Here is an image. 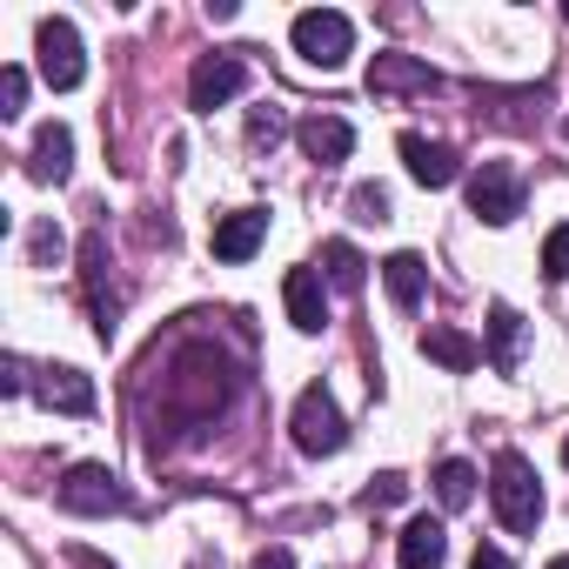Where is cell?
I'll return each mask as SVG.
<instances>
[{"instance_id":"21","label":"cell","mask_w":569,"mask_h":569,"mask_svg":"<svg viewBox=\"0 0 569 569\" xmlns=\"http://www.w3.org/2000/svg\"><path fill=\"white\" fill-rule=\"evenodd\" d=\"M322 281L336 296H362V281H369V261L349 248V241H322Z\"/></svg>"},{"instance_id":"19","label":"cell","mask_w":569,"mask_h":569,"mask_svg":"<svg viewBox=\"0 0 569 569\" xmlns=\"http://www.w3.org/2000/svg\"><path fill=\"white\" fill-rule=\"evenodd\" d=\"M34 396L48 402V409H61V416H94V382L81 376V369H41V382H34Z\"/></svg>"},{"instance_id":"29","label":"cell","mask_w":569,"mask_h":569,"mask_svg":"<svg viewBox=\"0 0 569 569\" xmlns=\"http://www.w3.org/2000/svg\"><path fill=\"white\" fill-rule=\"evenodd\" d=\"M28 389H34L28 362H21V356H8V362H0V396H28Z\"/></svg>"},{"instance_id":"26","label":"cell","mask_w":569,"mask_h":569,"mask_svg":"<svg viewBox=\"0 0 569 569\" xmlns=\"http://www.w3.org/2000/svg\"><path fill=\"white\" fill-rule=\"evenodd\" d=\"M402 496H409V476H396V469H382V476H376V482L362 489V509H396Z\"/></svg>"},{"instance_id":"5","label":"cell","mask_w":569,"mask_h":569,"mask_svg":"<svg viewBox=\"0 0 569 569\" xmlns=\"http://www.w3.org/2000/svg\"><path fill=\"white\" fill-rule=\"evenodd\" d=\"M289 429H296V449H302V456H342V442H349V422H342V409H336V396H329L322 382H309V389L296 396Z\"/></svg>"},{"instance_id":"11","label":"cell","mask_w":569,"mask_h":569,"mask_svg":"<svg viewBox=\"0 0 569 569\" xmlns=\"http://www.w3.org/2000/svg\"><path fill=\"white\" fill-rule=\"evenodd\" d=\"M281 302H289V322L302 336H322L329 329V281L316 268H289V281H281Z\"/></svg>"},{"instance_id":"13","label":"cell","mask_w":569,"mask_h":569,"mask_svg":"<svg viewBox=\"0 0 569 569\" xmlns=\"http://www.w3.org/2000/svg\"><path fill=\"white\" fill-rule=\"evenodd\" d=\"M296 141H302V154H309L316 168H342V161L356 154V128H349L342 114H309V121L296 128Z\"/></svg>"},{"instance_id":"3","label":"cell","mask_w":569,"mask_h":569,"mask_svg":"<svg viewBox=\"0 0 569 569\" xmlns=\"http://www.w3.org/2000/svg\"><path fill=\"white\" fill-rule=\"evenodd\" d=\"M289 41H296V54H302L309 68L336 74V68L356 54V21H349V14H336V8H309V14H296Z\"/></svg>"},{"instance_id":"23","label":"cell","mask_w":569,"mask_h":569,"mask_svg":"<svg viewBox=\"0 0 569 569\" xmlns=\"http://www.w3.org/2000/svg\"><path fill=\"white\" fill-rule=\"evenodd\" d=\"M349 208H356V221L382 228V221H389V188H382V181H356V188H349Z\"/></svg>"},{"instance_id":"33","label":"cell","mask_w":569,"mask_h":569,"mask_svg":"<svg viewBox=\"0 0 569 569\" xmlns=\"http://www.w3.org/2000/svg\"><path fill=\"white\" fill-rule=\"evenodd\" d=\"M562 462H569V442H562Z\"/></svg>"},{"instance_id":"10","label":"cell","mask_w":569,"mask_h":569,"mask_svg":"<svg viewBox=\"0 0 569 569\" xmlns=\"http://www.w3.org/2000/svg\"><path fill=\"white\" fill-rule=\"evenodd\" d=\"M369 94H442V74L416 54H376L369 61Z\"/></svg>"},{"instance_id":"25","label":"cell","mask_w":569,"mask_h":569,"mask_svg":"<svg viewBox=\"0 0 569 569\" xmlns=\"http://www.w3.org/2000/svg\"><path fill=\"white\" fill-rule=\"evenodd\" d=\"M281 134H289V121H281V108H254L248 114V148L261 154V148H274Z\"/></svg>"},{"instance_id":"8","label":"cell","mask_w":569,"mask_h":569,"mask_svg":"<svg viewBox=\"0 0 569 569\" xmlns=\"http://www.w3.org/2000/svg\"><path fill=\"white\" fill-rule=\"evenodd\" d=\"M108 234L94 228V234H81V289H88V309H94V336L108 342L114 329H121V289L108 281Z\"/></svg>"},{"instance_id":"2","label":"cell","mask_w":569,"mask_h":569,"mask_svg":"<svg viewBox=\"0 0 569 569\" xmlns=\"http://www.w3.org/2000/svg\"><path fill=\"white\" fill-rule=\"evenodd\" d=\"M489 502H496V522L509 536H529L542 522V482H536V462L522 449H502L489 462Z\"/></svg>"},{"instance_id":"9","label":"cell","mask_w":569,"mask_h":569,"mask_svg":"<svg viewBox=\"0 0 569 569\" xmlns=\"http://www.w3.org/2000/svg\"><path fill=\"white\" fill-rule=\"evenodd\" d=\"M241 88H248V61H241V54H201L194 74H188V108H194V114H214V108H228Z\"/></svg>"},{"instance_id":"1","label":"cell","mask_w":569,"mask_h":569,"mask_svg":"<svg viewBox=\"0 0 569 569\" xmlns=\"http://www.w3.org/2000/svg\"><path fill=\"white\" fill-rule=\"evenodd\" d=\"M234 389H241L234 362H228L214 342H188V349L168 362V422L208 429V422L234 402Z\"/></svg>"},{"instance_id":"28","label":"cell","mask_w":569,"mask_h":569,"mask_svg":"<svg viewBox=\"0 0 569 569\" xmlns=\"http://www.w3.org/2000/svg\"><path fill=\"white\" fill-rule=\"evenodd\" d=\"M28 108V74L21 68H0V121H14Z\"/></svg>"},{"instance_id":"31","label":"cell","mask_w":569,"mask_h":569,"mask_svg":"<svg viewBox=\"0 0 569 569\" xmlns=\"http://www.w3.org/2000/svg\"><path fill=\"white\" fill-rule=\"evenodd\" d=\"M469 569H516V562H509V556H502V549H489V542H482V549H476V556H469Z\"/></svg>"},{"instance_id":"7","label":"cell","mask_w":569,"mask_h":569,"mask_svg":"<svg viewBox=\"0 0 569 569\" xmlns=\"http://www.w3.org/2000/svg\"><path fill=\"white\" fill-rule=\"evenodd\" d=\"M469 214H476L482 228H509V221L522 214V174H516L509 161H482V168L469 174Z\"/></svg>"},{"instance_id":"22","label":"cell","mask_w":569,"mask_h":569,"mask_svg":"<svg viewBox=\"0 0 569 569\" xmlns=\"http://www.w3.org/2000/svg\"><path fill=\"white\" fill-rule=\"evenodd\" d=\"M436 502H442V509H469V502H476V469H469L462 456H449V462L436 469Z\"/></svg>"},{"instance_id":"12","label":"cell","mask_w":569,"mask_h":569,"mask_svg":"<svg viewBox=\"0 0 569 569\" xmlns=\"http://www.w3.org/2000/svg\"><path fill=\"white\" fill-rule=\"evenodd\" d=\"M396 148H402V168H409V181H416V188H449V181L462 174V161H456V148H449V141L402 134Z\"/></svg>"},{"instance_id":"17","label":"cell","mask_w":569,"mask_h":569,"mask_svg":"<svg viewBox=\"0 0 569 569\" xmlns=\"http://www.w3.org/2000/svg\"><path fill=\"white\" fill-rule=\"evenodd\" d=\"M28 174H34V181H54V188L74 174V134H68L61 121L34 128V154H28Z\"/></svg>"},{"instance_id":"14","label":"cell","mask_w":569,"mask_h":569,"mask_svg":"<svg viewBox=\"0 0 569 569\" xmlns=\"http://www.w3.org/2000/svg\"><path fill=\"white\" fill-rule=\"evenodd\" d=\"M268 241V208H234L214 221V261H248Z\"/></svg>"},{"instance_id":"6","label":"cell","mask_w":569,"mask_h":569,"mask_svg":"<svg viewBox=\"0 0 569 569\" xmlns=\"http://www.w3.org/2000/svg\"><path fill=\"white\" fill-rule=\"evenodd\" d=\"M54 502H61L68 516H121V509H128V489H121V476H114L108 462H74V469L54 482Z\"/></svg>"},{"instance_id":"20","label":"cell","mask_w":569,"mask_h":569,"mask_svg":"<svg viewBox=\"0 0 569 569\" xmlns=\"http://www.w3.org/2000/svg\"><path fill=\"white\" fill-rule=\"evenodd\" d=\"M382 289H389V302H396V309H422L429 261H422V254H409V248H402V254H389V261H382Z\"/></svg>"},{"instance_id":"30","label":"cell","mask_w":569,"mask_h":569,"mask_svg":"<svg viewBox=\"0 0 569 569\" xmlns=\"http://www.w3.org/2000/svg\"><path fill=\"white\" fill-rule=\"evenodd\" d=\"M248 569H296V556H289V549H281V542H274V549H261V556H254Z\"/></svg>"},{"instance_id":"18","label":"cell","mask_w":569,"mask_h":569,"mask_svg":"<svg viewBox=\"0 0 569 569\" xmlns=\"http://www.w3.org/2000/svg\"><path fill=\"white\" fill-rule=\"evenodd\" d=\"M416 349H422L436 369H449V376H469V369L482 362V342H469L462 329H442V322H429V329L416 336Z\"/></svg>"},{"instance_id":"27","label":"cell","mask_w":569,"mask_h":569,"mask_svg":"<svg viewBox=\"0 0 569 569\" xmlns=\"http://www.w3.org/2000/svg\"><path fill=\"white\" fill-rule=\"evenodd\" d=\"M542 274H549V281H569V221L549 228V241H542Z\"/></svg>"},{"instance_id":"16","label":"cell","mask_w":569,"mask_h":569,"mask_svg":"<svg viewBox=\"0 0 569 569\" xmlns=\"http://www.w3.org/2000/svg\"><path fill=\"white\" fill-rule=\"evenodd\" d=\"M396 562H402V569H442V562H449V529H442L436 516L402 522V536H396Z\"/></svg>"},{"instance_id":"4","label":"cell","mask_w":569,"mask_h":569,"mask_svg":"<svg viewBox=\"0 0 569 569\" xmlns=\"http://www.w3.org/2000/svg\"><path fill=\"white\" fill-rule=\"evenodd\" d=\"M34 54H41V81H48L54 94H74V88L88 81V54H81V34H74L68 14H48V21L34 28Z\"/></svg>"},{"instance_id":"24","label":"cell","mask_w":569,"mask_h":569,"mask_svg":"<svg viewBox=\"0 0 569 569\" xmlns=\"http://www.w3.org/2000/svg\"><path fill=\"white\" fill-rule=\"evenodd\" d=\"M61 248H68V241H61V228H54V221H34V228H28V261H34V268H54V261H61Z\"/></svg>"},{"instance_id":"15","label":"cell","mask_w":569,"mask_h":569,"mask_svg":"<svg viewBox=\"0 0 569 569\" xmlns=\"http://www.w3.org/2000/svg\"><path fill=\"white\" fill-rule=\"evenodd\" d=\"M522 336H529V322H522L509 302H496V309H489V342H482V362H489L496 376H516V369H522Z\"/></svg>"},{"instance_id":"32","label":"cell","mask_w":569,"mask_h":569,"mask_svg":"<svg viewBox=\"0 0 569 569\" xmlns=\"http://www.w3.org/2000/svg\"><path fill=\"white\" fill-rule=\"evenodd\" d=\"M542 569H569V556H549V562H542Z\"/></svg>"},{"instance_id":"34","label":"cell","mask_w":569,"mask_h":569,"mask_svg":"<svg viewBox=\"0 0 569 569\" xmlns=\"http://www.w3.org/2000/svg\"><path fill=\"white\" fill-rule=\"evenodd\" d=\"M562 21H569V8H562Z\"/></svg>"}]
</instances>
